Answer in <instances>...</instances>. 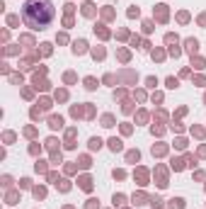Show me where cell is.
Masks as SVG:
<instances>
[{"mask_svg":"<svg viewBox=\"0 0 206 209\" xmlns=\"http://www.w3.org/2000/svg\"><path fill=\"white\" fill-rule=\"evenodd\" d=\"M53 17H56V10L51 0H27L22 8V22L29 29H46L53 22Z\"/></svg>","mask_w":206,"mask_h":209,"instance_id":"6da1fadb","label":"cell"},{"mask_svg":"<svg viewBox=\"0 0 206 209\" xmlns=\"http://www.w3.org/2000/svg\"><path fill=\"white\" fill-rule=\"evenodd\" d=\"M51 126L53 129H61V126H63V119L61 117H51Z\"/></svg>","mask_w":206,"mask_h":209,"instance_id":"7a4b0ae2","label":"cell"},{"mask_svg":"<svg viewBox=\"0 0 206 209\" xmlns=\"http://www.w3.org/2000/svg\"><path fill=\"white\" fill-rule=\"evenodd\" d=\"M73 51H75V53H82V51H85V42H75Z\"/></svg>","mask_w":206,"mask_h":209,"instance_id":"3957f363","label":"cell"},{"mask_svg":"<svg viewBox=\"0 0 206 209\" xmlns=\"http://www.w3.org/2000/svg\"><path fill=\"white\" fill-rule=\"evenodd\" d=\"M85 85L92 90V87H97V80H95V78H87V80H85Z\"/></svg>","mask_w":206,"mask_h":209,"instance_id":"277c9868","label":"cell"},{"mask_svg":"<svg viewBox=\"0 0 206 209\" xmlns=\"http://www.w3.org/2000/svg\"><path fill=\"white\" fill-rule=\"evenodd\" d=\"M109 144H112V148H114V151H119V148H121V141H116V139H112Z\"/></svg>","mask_w":206,"mask_h":209,"instance_id":"5b68a950","label":"cell"},{"mask_svg":"<svg viewBox=\"0 0 206 209\" xmlns=\"http://www.w3.org/2000/svg\"><path fill=\"white\" fill-rule=\"evenodd\" d=\"M187 46H189V51H196V46H199V44L194 42V39H189V42H187Z\"/></svg>","mask_w":206,"mask_h":209,"instance_id":"8992f818","label":"cell"},{"mask_svg":"<svg viewBox=\"0 0 206 209\" xmlns=\"http://www.w3.org/2000/svg\"><path fill=\"white\" fill-rule=\"evenodd\" d=\"M90 146H92V148H100V146H102V141H100V139H92V141H90Z\"/></svg>","mask_w":206,"mask_h":209,"instance_id":"52a82bcc","label":"cell"}]
</instances>
